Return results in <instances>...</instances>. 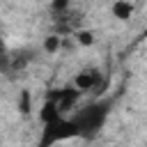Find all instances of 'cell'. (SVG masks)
<instances>
[{"instance_id":"6da1fadb","label":"cell","mask_w":147,"mask_h":147,"mask_svg":"<svg viewBox=\"0 0 147 147\" xmlns=\"http://www.w3.org/2000/svg\"><path fill=\"white\" fill-rule=\"evenodd\" d=\"M110 108H113V103H110L108 99H96V101L78 108V110L71 115V119H74V124H76V129H78V138L92 140V138L103 129V124L108 122Z\"/></svg>"},{"instance_id":"7a4b0ae2","label":"cell","mask_w":147,"mask_h":147,"mask_svg":"<svg viewBox=\"0 0 147 147\" xmlns=\"http://www.w3.org/2000/svg\"><path fill=\"white\" fill-rule=\"evenodd\" d=\"M71 138H78V129H76L71 117L60 115L51 122H44L39 147H51V145H57V142H64V140H71Z\"/></svg>"},{"instance_id":"3957f363","label":"cell","mask_w":147,"mask_h":147,"mask_svg":"<svg viewBox=\"0 0 147 147\" xmlns=\"http://www.w3.org/2000/svg\"><path fill=\"white\" fill-rule=\"evenodd\" d=\"M106 85V78L103 74L96 69V67H90V69H83L74 76V87L83 94V92H99L101 87Z\"/></svg>"},{"instance_id":"277c9868","label":"cell","mask_w":147,"mask_h":147,"mask_svg":"<svg viewBox=\"0 0 147 147\" xmlns=\"http://www.w3.org/2000/svg\"><path fill=\"white\" fill-rule=\"evenodd\" d=\"M78 96H80V92H78L74 85H71V87H60V90H48V92H46V99L55 101L62 115H67V113L74 108V103L78 101Z\"/></svg>"},{"instance_id":"5b68a950","label":"cell","mask_w":147,"mask_h":147,"mask_svg":"<svg viewBox=\"0 0 147 147\" xmlns=\"http://www.w3.org/2000/svg\"><path fill=\"white\" fill-rule=\"evenodd\" d=\"M30 60H32V51H28V48L14 51V53L9 55V71H21V69H25V67L30 64Z\"/></svg>"},{"instance_id":"8992f818","label":"cell","mask_w":147,"mask_h":147,"mask_svg":"<svg viewBox=\"0 0 147 147\" xmlns=\"http://www.w3.org/2000/svg\"><path fill=\"white\" fill-rule=\"evenodd\" d=\"M133 5L129 2V0H115L113 5H110V14L117 18V21H129L131 16H133Z\"/></svg>"},{"instance_id":"52a82bcc","label":"cell","mask_w":147,"mask_h":147,"mask_svg":"<svg viewBox=\"0 0 147 147\" xmlns=\"http://www.w3.org/2000/svg\"><path fill=\"white\" fill-rule=\"evenodd\" d=\"M60 115H62V113H60L57 103L51 101V99H46L44 106H41V110H39V119H41V124H44V122H51V119H55V117H60Z\"/></svg>"},{"instance_id":"ba28073f","label":"cell","mask_w":147,"mask_h":147,"mask_svg":"<svg viewBox=\"0 0 147 147\" xmlns=\"http://www.w3.org/2000/svg\"><path fill=\"white\" fill-rule=\"evenodd\" d=\"M60 48H62V37H60V34H48V37L44 39V51H46L48 55H55Z\"/></svg>"},{"instance_id":"9c48e42d","label":"cell","mask_w":147,"mask_h":147,"mask_svg":"<svg viewBox=\"0 0 147 147\" xmlns=\"http://www.w3.org/2000/svg\"><path fill=\"white\" fill-rule=\"evenodd\" d=\"M74 37H76V41L80 46H92L94 44V34L90 30H74Z\"/></svg>"},{"instance_id":"30bf717a","label":"cell","mask_w":147,"mask_h":147,"mask_svg":"<svg viewBox=\"0 0 147 147\" xmlns=\"http://www.w3.org/2000/svg\"><path fill=\"white\" fill-rule=\"evenodd\" d=\"M9 55H11V51H7L5 44H0V74L9 71Z\"/></svg>"},{"instance_id":"8fae6325","label":"cell","mask_w":147,"mask_h":147,"mask_svg":"<svg viewBox=\"0 0 147 147\" xmlns=\"http://www.w3.org/2000/svg\"><path fill=\"white\" fill-rule=\"evenodd\" d=\"M71 7V0H51V11L53 14H62Z\"/></svg>"},{"instance_id":"7c38bea8","label":"cell","mask_w":147,"mask_h":147,"mask_svg":"<svg viewBox=\"0 0 147 147\" xmlns=\"http://www.w3.org/2000/svg\"><path fill=\"white\" fill-rule=\"evenodd\" d=\"M18 110H21L23 115H28V113H30V92H28V90H23V92H21V101H18Z\"/></svg>"}]
</instances>
